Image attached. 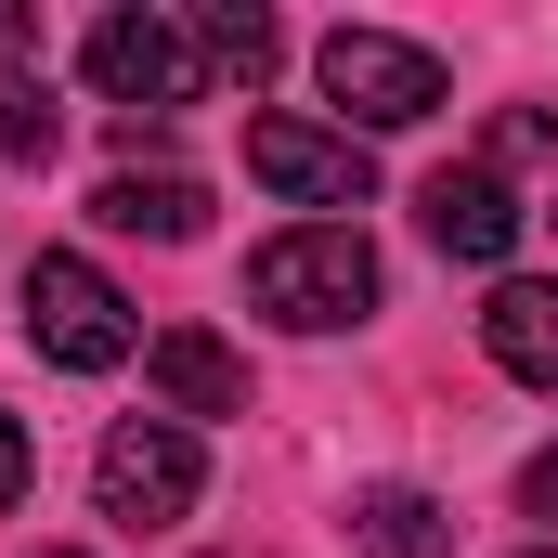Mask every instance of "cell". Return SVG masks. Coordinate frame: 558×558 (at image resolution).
I'll return each instance as SVG.
<instances>
[{"label": "cell", "mask_w": 558, "mask_h": 558, "mask_svg": "<svg viewBox=\"0 0 558 558\" xmlns=\"http://www.w3.org/2000/svg\"><path fill=\"white\" fill-rule=\"evenodd\" d=\"M247 312H274L286 338L364 325V312H377V247H364V221H299V234H274V247L247 260Z\"/></svg>", "instance_id": "6da1fadb"}, {"label": "cell", "mask_w": 558, "mask_h": 558, "mask_svg": "<svg viewBox=\"0 0 558 558\" xmlns=\"http://www.w3.org/2000/svg\"><path fill=\"white\" fill-rule=\"evenodd\" d=\"M78 65H92V92L118 105V118H182L195 105V78H208V52H195V26H169V13H92V39H78Z\"/></svg>", "instance_id": "7a4b0ae2"}, {"label": "cell", "mask_w": 558, "mask_h": 558, "mask_svg": "<svg viewBox=\"0 0 558 558\" xmlns=\"http://www.w3.org/2000/svg\"><path fill=\"white\" fill-rule=\"evenodd\" d=\"M312 78H325L338 131H351V118H364V131L441 118V52H428V39H390V26H338V39L312 52Z\"/></svg>", "instance_id": "3957f363"}, {"label": "cell", "mask_w": 558, "mask_h": 558, "mask_svg": "<svg viewBox=\"0 0 558 558\" xmlns=\"http://www.w3.org/2000/svg\"><path fill=\"white\" fill-rule=\"evenodd\" d=\"M92 494H105V520L169 533V520L208 494V454H195V428H182V416H118V428H105V454H92Z\"/></svg>", "instance_id": "277c9868"}, {"label": "cell", "mask_w": 558, "mask_h": 558, "mask_svg": "<svg viewBox=\"0 0 558 558\" xmlns=\"http://www.w3.org/2000/svg\"><path fill=\"white\" fill-rule=\"evenodd\" d=\"M26 338H39L52 364L105 377V364H131V299L92 274L78 247H39V260H26Z\"/></svg>", "instance_id": "5b68a950"}, {"label": "cell", "mask_w": 558, "mask_h": 558, "mask_svg": "<svg viewBox=\"0 0 558 558\" xmlns=\"http://www.w3.org/2000/svg\"><path fill=\"white\" fill-rule=\"evenodd\" d=\"M247 169L274 182L286 208H364V195H377L364 143H351V131H312V118H260V131H247Z\"/></svg>", "instance_id": "8992f818"}, {"label": "cell", "mask_w": 558, "mask_h": 558, "mask_svg": "<svg viewBox=\"0 0 558 558\" xmlns=\"http://www.w3.org/2000/svg\"><path fill=\"white\" fill-rule=\"evenodd\" d=\"M416 221H428L441 260H507V247H520V195H507V169H441V182L416 195Z\"/></svg>", "instance_id": "52a82bcc"}, {"label": "cell", "mask_w": 558, "mask_h": 558, "mask_svg": "<svg viewBox=\"0 0 558 558\" xmlns=\"http://www.w3.org/2000/svg\"><path fill=\"white\" fill-rule=\"evenodd\" d=\"M143 377H156L169 416H247V364H234L208 325H169V338L143 351Z\"/></svg>", "instance_id": "ba28073f"}, {"label": "cell", "mask_w": 558, "mask_h": 558, "mask_svg": "<svg viewBox=\"0 0 558 558\" xmlns=\"http://www.w3.org/2000/svg\"><path fill=\"white\" fill-rule=\"evenodd\" d=\"M481 351L520 377V390H558V286L533 274H507L494 299H481Z\"/></svg>", "instance_id": "9c48e42d"}, {"label": "cell", "mask_w": 558, "mask_h": 558, "mask_svg": "<svg viewBox=\"0 0 558 558\" xmlns=\"http://www.w3.org/2000/svg\"><path fill=\"white\" fill-rule=\"evenodd\" d=\"M92 221H105V234H156V247H182V234H208V182H182V169H118V182L92 195Z\"/></svg>", "instance_id": "30bf717a"}, {"label": "cell", "mask_w": 558, "mask_h": 558, "mask_svg": "<svg viewBox=\"0 0 558 558\" xmlns=\"http://www.w3.org/2000/svg\"><path fill=\"white\" fill-rule=\"evenodd\" d=\"M351 546L364 558H454V507L416 494V481H377V494L351 507Z\"/></svg>", "instance_id": "8fae6325"}, {"label": "cell", "mask_w": 558, "mask_h": 558, "mask_svg": "<svg viewBox=\"0 0 558 558\" xmlns=\"http://www.w3.org/2000/svg\"><path fill=\"white\" fill-rule=\"evenodd\" d=\"M195 52H208L221 78H247V92H260L286 39H274V13H260V0H208V13H195Z\"/></svg>", "instance_id": "7c38bea8"}, {"label": "cell", "mask_w": 558, "mask_h": 558, "mask_svg": "<svg viewBox=\"0 0 558 558\" xmlns=\"http://www.w3.org/2000/svg\"><path fill=\"white\" fill-rule=\"evenodd\" d=\"M52 78H26V65H0V169H39L52 156Z\"/></svg>", "instance_id": "4fadbf2b"}, {"label": "cell", "mask_w": 558, "mask_h": 558, "mask_svg": "<svg viewBox=\"0 0 558 558\" xmlns=\"http://www.w3.org/2000/svg\"><path fill=\"white\" fill-rule=\"evenodd\" d=\"M546 143H558L546 105H507V118H494V156H546Z\"/></svg>", "instance_id": "5bb4252c"}, {"label": "cell", "mask_w": 558, "mask_h": 558, "mask_svg": "<svg viewBox=\"0 0 558 558\" xmlns=\"http://www.w3.org/2000/svg\"><path fill=\"white\" fill-rule=\"evenodd\" d=\"M26 481H39V454H26V428L0 416V520H13V507H26Z\"/></svg>", "instance_id": "9a60e30c"}, {"label": "cell", "mask_w": 558, "mask_h": 558, "mask_svg": "<svg viewBox=\"0 0 558 558\" xmlns=\"http://www.w3.org/2000/svg\"><path fill=\"white\" fill-rule=\"evenodd\" d=\"M26 52H39V13H26V0H0V65H26Z\"/></svg>", "instance_id": "2e32d148"}, {"label": "cell", "mask_w": 558, "mask_h": 558, "mask_svg": "<svg viewBox=\"0 0 558 558\" xmlns=\"http://www.w3.org/2000/svg\"><path fill=\"white\" fill-rule=\"evenodd\" d=\"M520 507H533V520H558V454H533V468H520Z\"/></svg>", "instance_id": "e0dca14e"}, {"label": "cell", "mask_w": 558, "mask_h": 558, "mask_svg": "<svg viewBox=\"0 0 558 558\" xmlns=\"http://www.w3.org/2000/svg\"><path fill=\"white\" fill-rule=\"evenodd\" d=\"M39 558H78V546H39Z\"/></svg>", "instance_id": "ac0fdd59"}, {"label": "cell", "mask_w": 558, "mask_h": 558, "mask_svg": "<svg viewBox=\"0 0 558 558\" xmlns=\"http://www.w3.org/2000/svg\"><path fill=\"white\" fill-rule=\"evenodd\" d=\"M520 558H558V546H520Z\"/></svg>", "instance_id": "d6986e66"}]
</instances>
